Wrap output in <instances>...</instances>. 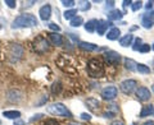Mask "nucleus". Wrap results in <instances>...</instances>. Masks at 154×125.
I'll return each mask as SVG.
<instances>
[{"mask_svg":"<svg viewBox=\"0 0 154 125\" xmlns=\"http://www.w3.org/2000/svg\"><path fill=\"white\" fill-rule=\"evenodd\" d=\"M86 70H88V74L91 78H100V77L104 75V65L100 59H90L88 61V66H86Z\"/></svg>","mask_w":154,"mask_h":125,"instance_id":"obj_1","label":"nucleus"},{"mask_svg":"<svg viewBox=\"0 0 154 125\" xmlns=\"http://www.w3.org/2000/svg\"><path fill=\"white\" fill-rule=\"evenodd\" d=\"M37 25H38V21L36 19L35 16H32V14H21V16H18L13 21L12 27L13 28H28V27H33Z\"/></svg>","mask_w":154,"mask_h":125,"instance_id":"obj_2","label":"nucleus"},{"mask_svg":"<svg viewBox=\"0 0 154 125\" xmlns=\"http://www.w3.org/2000/svg\"><path fill=\"white\" fill-rule=\"evenodd\" d=\"M46 111L54 115V116H62V118H72V114L68 109H67L63 103L57 102V103H51L49 106H46Z\"/></svg>","mask_w":154,"mask_h":125,"instance_id":"obj_3","label":"nucleus"},{"mask_svg":"<svg viewBox=\"0 0 154 125\" xmlns=\"http://www.w3.org/2000/svg\"><path fill=\"white\" fill-rule=\"evenodd\" d=\"M49 46H50L49 41H48L44 36H37L32 42L33 50H35V52L38 55H44L45 52L49 50Z\"/></svg>","mask_w":154,"mask_h":125,"instance_id":"obj_4","label":"nucleus"},{"mask_svg":"<svg viewBox=\"0 0 154 125\" xmlns=\"http://www.w3.org/2000/svg\"><path fill=\"white\" fill-rule=\"evenodd\" d=\"M119 89H121V92H123L125 94H131L134 92H136L137 82L135 79H126V80L121 82V84H119Z\"/></svg>","mask_w":154,"mask_h":125,"instance_id":"obj_5","label":"nucleus"},{"mask_svg":"<svg viewBox=\"0 0 154 125\" xmlns=\"http://www.w3.org/2000/svg\"><path fill=\"white\" fill-rule=\"evenodd\" d=\"M117 93H118L117 87H114V86H108V87L102 89L100 96H102V98L105 101H113L116 97H117Z\"/></svg>","mask_w":154,"mask_h":125,"instance_id":"obj_6","label":"nucleus"},{"mask_svg":"<svg viewBox=\"0 0 154 125\" xmlns=\"http://www.w3.org/2000/svg\"><path fill=\"white\" fill-rule=\"evenodd\" d=\"M103 56L108 65H118L121 61V54H118L117 51H107Z\"/></svg>","mask_w":154,"mask_h":125,"instance_id":"obj_7","label":"nucleus"},{"mask_svg":"<svg viewBox=\"0 0 154 125\" xmlns=\"http://www.w3.org/2000/svg\"><path fill=\"white\" fill-rule=\"evenodd\" d=\"M48 41L49 44H51L53 46H62L63 45V36L59 35V32H50L48 33Z\"/></svg>","mask_w":154,"mask_h":125,"instance_id":"obj_8","label":"nucleus"},{"mask_svg":"<svg viewBox=\"0 0 154 125\" xmlns=\"http://www.w3.org/2000/svg\"><path fill=\"white\" fill-rule=\"evenodd\" d=\"M135 94H136V97L139 101H143V102H145V101H149L152 97V93L150 91H149L146 87H139L136 89V92H135Z\"/></svg>","mask_w":154,"mask_h":125,"instance_id":"obj_9","label":"nucleus"},{"mask_svg":"<svg viewBox=\"0 0 154 125\" xmlns=\"http://www.w3.org/2000/svg\"><path fill=\"white\" fill-rule=\"evenodd\" d=\"M38 16H40V19L41 21H49L50 17H51V5L50 4H45V5H42L40 8V10H38Z\"/></svg>","mask_w":154,"mask_h":125,"instance_id":"obj_10","label":"nucleus"},{"mask_svg":"<svg viewBox=\"0 0 154 125\" xmlns=\"http://www.w3.org/2000/svg\"><path fill=\"white\" fill-rule=\"evenodd\" d=\"M141 25H143L144 28H152L154 26V9L152 12L145 13V16L143 17Z\"/></svg>","mask_w":154,"mask_h":125,"instance_id":"obj_11","label":"nucleus"},{"mask_svg":"<svg viewBox=\"0 0 154 125\" xmlns=\"http://www.w3.org/2000/svg\"><path fill=\"white\" fill-rule=\"evenodd\" d=\"M9 55L12 56V60H13V61L18 60L19 57L23 55V49H22V46H21V45H13V46L11 47V52H9Z\"/></svg>","mask_w":154,"mask_h":125,"instance_id":"obj_12","label":"nucleus"},{"mask_svg":"<svg viewBox=\"0 0 154 125\" xmlns=\"http://www.w3.org/2000/svg\"><path fill=\"white\" fill-rule=\"evenodd\" d=\"M79 47H80L81 50L88 51V52H93V51H100V50H103V49H100L98 45L91 44V42H80V44H79Z\"/></svg>","mask_w":154,"mask_h":125,"instance_id":"obj_13","label":"nucleus"},{"mask_svg":"<svg viewBox=\"0 0 154 125\" xmlns=\"http://www.w3.org/2000/svg\"><path fill=\"white\" fill-rule=\"evenodd\" d=\"M109 26H112V23L108 22V21H104V19L98 21V26H96V32H98V35L99 36L105 35V31L108 30Z\"/></svg>","mask_w":154,"mask_h":125,"instance_id":"obj_14","label":"nucleus"},{"mask_svg":"<svg viewBox=\"0 0 154 125\" xmlns=\"http://www.w3.org/2000/svg\"><path fill=\"white\" fill-rule=\"evenodd\" d=\"M86 106L90 111H98L99 107H100V101L96 100V98H88L86 100Z\"/></svg>","mask_w":154,"mask_h":125,"instance_id":"obj_15","label":"nucleus"},{"mask_svg":"<svg viewBox=\"0 0 154 125\" xmlns=\"http://www.w3.org/2000/svg\"><path fill=\"white\" fill-rule=\"evenodd\" d=\"M107 16H108L109 21H119V19L123 17V13L119 10V9H113V10H110Z\"/></svg>","mask_w":154,"mask_h":125,"instance_id":"obj_16","label":"nucleus"},{"mask_svg":"<svg viewBox=\"0 0 154 125\" xmlns=\"http://www.w3.org/2000/svg\"><path fill=\"white\" fill-rule=\"evenodd\" d=\"M132 41H134V35L132 33H127L126 36H123L121 40H119V45L123 46V47H128L132 44Z\"/></svg>","mask_w":154,"mask_h":125,"instance_id":"obj_17","label":"nucleus"},{"mask_svg":"<svg viewBox=\"0 0 154 125\" xmlns=\"http://www.w3.org/2000/svg\"><path fill=\"white\" fill-rule=\"evenodd\" d=\"M125 68L128 69L130 71H137V62L132 59L126 57V59H125Z\"/></svg>","mask_w":154,"mask_h":125,"instance_id":"obj_18","label":"nucleus"},{"mask_svg":"<svg viewBox=\"0 0 154 125\" xmlns=\"http://www.w3.org/2000/svg\"><path fill=\"white\" fill-rule=\"evenodd\" d=\"M3 116H5L7 119H12V120H17L21 118V112L17 110H8V111L3 112Z\"/></svg>","mask_w":154,"mask_h":125,"instance_id":"obj_19","label":"nucleus"},{"mask_svg":"<svg viewBox=\"0 0 154 125\" xmlns=\"http://www.w3.org/2000/svg\"><path fill=\"white\" fill-rule=\"evenodd\" d=\"M119 35H121V31H119V28H117V27H113L112 30H110V31L108 32L107 38H108L109 41H114V40H118Z\"/></svg>","mask_w":154,"mask_h":125,"instance_id":"obj_20","label":"nucleus"},{"mask_svg":"<svg viewBox=\"0 0 154 125\" xmlns=\"http://www.w3.org/2000/svg\"><path fill=\"white\" fill-rule=\"evenodd\" d=\"M96 26H98V21L96 19H90V21H88V23L84 26L85 27V30L90 32V33H93L96 31Z\"/></svg>","mask_w":154,"mask_h":125,"instance_id":"obj_21","label":"nucleus"},{"mask_svg":"<svg viewBox=\"0 0 154 125\" xmlns=\"http://www.w3.org/2000/svg\"><path fill=\"white\" fill-rule=\"evenodd\" d=\"M153 110H154V106H152V105H145V106L143 107V110L140 111L139 118H146V116H149V115L153 114Z\"/></svg>","mask_w":154,"mask_h":125,"instance_id":"obj_22","label":"nucleus"},{"mask_svg":"<svg viewBox=\"0 0 154 125\" xmlns=\"http://www.w3.org/2000/svg\"><path fill=\"white\" fill-rule=\"evenodd\" d=\"M77 4H79V9L82 12H88L91 8V3L88 1V0H81V1H79Z\"/></svg>","mask_w":154,"mask_h":125,"instance_id":"obj_23","label":"nucleus"},{"mask_svg":"<svg viewBox=\"0 0 154 125\" xmlns=\"http://www.w3.org/2000/svg\"><path fill=\"white\" fill-rule=\"evenodd\" d=\"M62 83L60 82H54L53 83V86H51V93L53 94H59L60 92H62Z\"/></svg>","mask_w":154,"mask_h":125,"instance_id":"obj_24","label":"nucleus"},{"mask_svg":"<svg viewBox=\"0 0 154 125\" xmlns=\"http://www.w3.org/2000/svg\"><path fill=\"white\" fill-rule=\"evenodd\" d=\"M82 25H84V18H82V17H77V16H76V17L71 21V26L75 27V28L82 26Z\"/></svg>","mask_w":154,"mask_h":125,"instance_id":"obj_25","label":"nucleus"},{"mask_svg":"<svg viewBox=\"0 0 154 125\" xmlns=\"http://www.w3.org/2000/svg\"><path fill=\"white\" fill-rule=\"evenodd\" d=\"M77 14V10L76 9H68V10L64 12V19H69V21H72Z\"/></svg>","mask_w":154,"mask_h":125,"instance_id":"obj_26","label":"nucleus"},{"mask_svg":"<svg viewBox=\"0 0 154 125\" xmlns=\"http://www.w3.org/2000/svg\"><path fill=\"white\" fill-rule=\"evenodd\" d=\"M137 71L141 74H149L150 73V68L146 66L145 64H137Z\"/></svg>","mask_w":154,"mask_h":125,"instance_id":"obj_27","label":"nucleus"},{"mask_svg":"<svg viewBox=\"0 0 154 125\" xmlns=\"http://www.w3.org/2000/svg\"><path fill=\"white\" fill-rule=\"evenodd\" d=\"M143 8V1H134L131 4V9H132V12H137V10H140V9Z\"/></svg>","mask_w":154,"mask_h":125,"instance_id":"obj_28","label":"nucleus"},{"mask_svg":"<svg viewBox=\"0 0 154 125\" xmlns=\"http://www.w3.org/2000/svg\"><path fill=\"white\" fill-rule=\"evenodd\" d=\"M143 45V41L140 37L135 38V42H134V46H132V50L134 51H139V49H140V46Z\"/></svg>","mask_w":154,"mask_h":125,"instance_id":"obj_29","label":"nucleus"},{"mask_svg":"<svg viewBox=\"0 0 154 125\" xmlns=\"http://www.w3.org/2000/svg\"><path fill=\"white\" fill-rule=\"evenodd\" d=\"M62 4L66 8H72V7H75L76 1H73V0H62Z\"/></svg>","mask_w":154,"mask_h":125,"instance_id":"obj_30","label":"nucleus"},{"mask_svg":"<svg viewBox=\"0 0 154 125\" xmlns=\"http://www.w3.org/2000/svg\"><path fill=\"white\" fill-rule=\"evenodd\" d=\"M150 51V46H149L148 44H143L141 46H140V49H139V52H149Z\"/></svg>","mask_w":154,"mask_h":125,"instance_id":"obj_31","label":"nucleus"},{"mask_svg":"<svg viewBox=\"0 0 154 125\" xmlns=\"http://www.w3.org/2000/svg\"><path fill=\"white\" fill-rule=\"evenodd\" d=\"M49 28L51 31H54V32H60V27L58 26V25H55V23H49Z\"/></svg>","mask_w":154,"mask_h":125,"instance_id":"obj_32","label":"nucleus"},{"mask_svg":"<svg viewBox=\"0 0 154 125\" xmlns=\"http://www.w3.org/2000/svg\"><path fill=\"white\" fill-rule=\"evenodd\" d=\"M114 116H116V114L112 112V111H105V112H103V118H105V119H112Z\"/></svg>","mask_w":154,"mask_h":125,"instance_id":"obj_33","label":"nucleus"},{"mask_svg":"<svg viewBox=\"0 0 154 125\" xmlns=\"http://www.w3.org/2000/svg\"><path fill=\"white\" fill-rule=\"evenodd\" d=\"M5 4H7V7H9V8H16V5H17V3H16V0H5Z\"/></svg>","mask_w":154,"mask_h":125,"instance_id":"obj_34","label":"nucleus"},{"mask_svg":"<svg viewBox=\"0 0 154 125\" xmlns=\"http://www.w3.org/2000/svg\"><path fill=\"white\" fill-rule=\"evenodd\" d=\"M44 125H59V123H58L57 120H54V119H48L44 123Z\"/></svg>","mask_w":154,"mask_h":125,"instance_id":"obj_35","label":"nucleus"},{"mask_svg":"<svg viewBox=\"0 0 154 125\" xmlns=\"http://www.w3.org/2000/svg\"><path fill=\"white\" fill-rule=\"evenodd\" d=\"M81 119L90 121V120H91V115H90V114H88V112H82V114H81Z\"/></svg>","mask_w":154,"mask_h":125,"instance_id":"obj_36","label":"nucleus"},{"mask_svg":"<svg viewBox=\"0 0 154 125\" xmlns=\"http://www.w3.org/2000/svg\"><path fill=\"white\" fill-rule=\"evenodd\" d=\"M42 118V114H36V115H33V118L30 119V121L33 123V121H37V120H40Z\"/></svg>","mask_w":154,"mask_h":125,"instance_id":"obj_37","label":"nucleus"},{"mask_svg":"<svg viewBox=\"0 0 154 125\" xmlns=\"http://www.w3.org/2000/svg\"><path fill=\"white\" fill-rule=\"evenodd\" d=\"M110 125H125V123L121 121V120H114V121L110 123Z\"/></svg>","mask_w":154,"mask_h":125,"instance_id":"obj_38","label":"nucleus"},{"mask_svg":"<svg viewBox=\"0 0 154 125\" xmlns=\"http://www.w3.org/2000/svg\"><path fill=\"white\" fill-rule=\"evenodd\" d=\"M14 125H25V121L21 119H17V120H14Z\"/></svg>","mask_w":154,"mask_h":125,"instance_id":"obj_39","label":"nucleus"},{"mask_svg":"<svg viewBox=\"0 0 154 125\" xmlns=\"http://www.w3.org/2000/svg\"><path fill=\"white\" fill-rule=\"evenodd\" d=\"M153 4H154V1H153V0H150V1H148V3L145 4V8H146V9H152V8H153Z\"/></svg>","mask_w":154,"mask_h":125,"instance_id":"obj_40","label":"nucleus"},{"mask_svg":"<svg viewBox=\"0 0 154 125\" xmlns=\"http://www.w3.org/2000/svg\"><path fill=\"white\" fill-rule=\"evenodd\" d=\"M131 4H132L131 0H125V1H123V7H125V8H127L128 5H131Z\"/></svg>","mask_w":154,"mask_h":125,"instance_id":"obj_41","label":"nucleus"},{"mask_svg":"<svg viewBox=\"0 0 154 125\" xmlns=\"http://www.w3.org/2000/svg\"><path fill=\"white\" fill-rule=\"evenodd\" d=\"M114 5V1H107V3H105V8H112Z\"/></svg>","mask_w":154,"mask_h":125,"instance_id":"obj_42","label":"nucleus"},{"mask_svg":"<svg viewBox=\"0 0 154 125\" xmlns=\"http://www.w3.org/2000/svg\"><path fill=\"white\" fill-rule=\"evenodd\" d=\"M143 125H154V121H152V120H148V121H145Z\"/></svg>","mask_w":154,"mask_h":125,"instance_id":"obj_43","label":"nucleus"},{"mask_svg":"<svg viewBox=\"0 0 154 125\" xmlns=\"http://www.w3.org/2000/svg\"><path fill=\"white\" fill-rule=\"evenodd\" d=\"M68 125H80L79 123H71V124H68Z\"/></svg>","mask_w":154,"mask_h":125,"instance_id":"obj_44","label":"nucleus"},{"mask_svg":"<svg viewBox=\"0 0 154 125\" xmlns=\"http://www.w3.org/2000/svg\"><path fill=\"white\" fill-rule=\"evenodd\" d=\"M153 50H154V44H153Z\"/></svg>","mask_w":154,"mask_h":125,"instance_id":"obj_45","label":"nucleus"},{"mask_svg":"<svg viewBox=\"0 0 154 125\" xmlns=\"http://www.w3.org/2000/svg\"><path fill=\"white\" fill-rule=\"evenodd\" d=\"M153 91H154V86H153Z\"/></svg>","mask_w":154,"mask_h":125,"instance_id":"obj_46","label":"nucleus"},{"mask_svg":"<svg viewBox=\"0 0 154 125\" xmlns=\"http://www.w3.org/2000/svg\"><path fill=\"white\" fill-rule=\"evenodd\" d=\"M153 114H154V110H153Z\"/></svg>","mask_w":154,"mask_h":125,"instance_id":"obj_47","label":"nucleus"}]
</instances>
